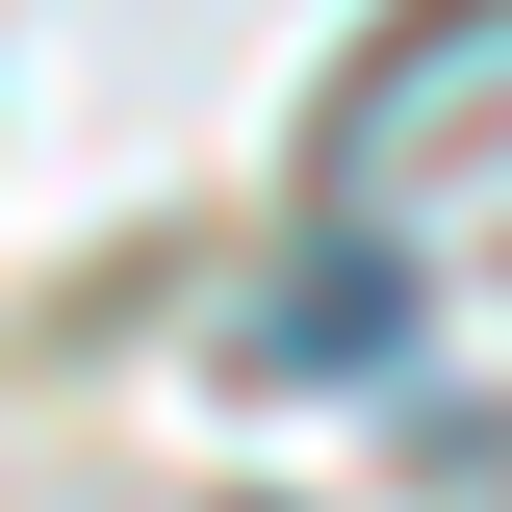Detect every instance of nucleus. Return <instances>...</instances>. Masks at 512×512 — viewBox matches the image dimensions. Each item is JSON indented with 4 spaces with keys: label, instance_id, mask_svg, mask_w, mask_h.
<instances>
[{
    "label": "nucleus",
    "instance_id": "1",
    "mask_svg": "<svg viewBox=\"0 0 512 512\" xmlns=\"http://www.w3.org/2000/svg\"><path fill=\"white\" fill-rule=\"evenodd\" d=\"M461 128H512V0H410L359 77H333V128H308V205L333 231H410V180H436Z\"/></svg>",
    "mask_w": 512,
    "mask_h": 512
},
{
    "label": "nucleus",
    "instance_id": "2",
    "mask_svg": "<svg viewBox=\"0 0 512 512\" xmlns=\"http://www.w3.org/2000/svg\"><path fill=\"white\" fill-rule=\"evenodd\" d=\"M384 333H410V282H384V231H333L308 282L256 308V359H384Z\"/></svg>",
    "mask_w": 512,
    "mask_h": 512
}]
</instances>
